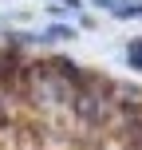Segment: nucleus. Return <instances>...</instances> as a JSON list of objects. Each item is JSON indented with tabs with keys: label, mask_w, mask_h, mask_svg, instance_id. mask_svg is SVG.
I'll return each instance as SVG.
<instances>
[{
	"label": "nucleus",
	"mask_w": 142,
	"mask_h": 150,
	"mask_svg": "<svg viewBox=\"0 0 142 150\" xmlns=\"http://www.w3.org/2000/svg\"><path fill=\"white\" fill-rule=\"evenodd\" d=\"M130 67H142V40L134 44V52H130Z\"/></svg>",
	"instance_id": "nucleus-1"
}]
</instances>
